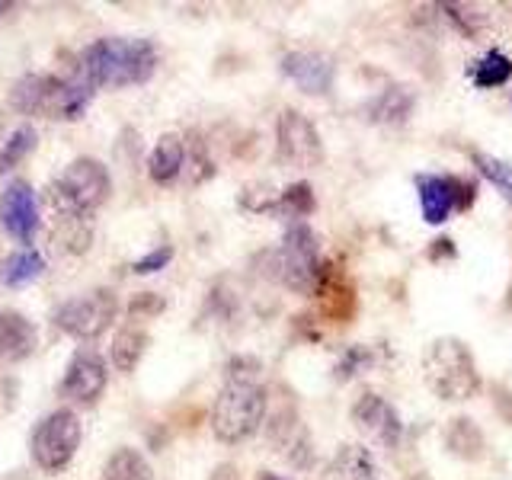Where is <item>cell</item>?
Wrapping results in <instances>:
<instances>
[{
    "instance_id": "cell-20",
    "label": "cell",
    "mask_w": 512,
    "mask_h": 480,
    "mask_svg": "<svg viewBox=\"0 0 512 480\" xmlns=\"http://www.w3.org/2000/svg\"><path fill=\"white\" fill-rule=\"evenodd\" d=\"M445 448L455 458L477 461V458H484L487 442H484V432L477 429V423H471L468 416H455V420L445 426Z\"/></svg>"
},
{
    "instance_id": "cell-13",
    "label": "cell",
    "mask_w": 512,
    "mask_h": 480,
    "mask_svg": "<svg viewBox=\"0 0 512 480\" xmlns=\"http://www.w3.org/2000/svg\"><path fill=\"white\" fill-rule=\"evenodd\" d=\"M282 74L292 80L298 90L311 93V96H324V93L333 90L336 68H333L330 55L301 48V52H288L282 58Z\"/></svg>"
},
{
    "instance_id": "cell-36",
    "label": "cell",
    "mask_w": 512,
    "mask_h": 480,
    "mask_svg": "<svg viewBox=\"0 0 512 480\" xmlns=\"http://www.w3.org/2000/svg\"><path fill=\"white\" fill-rule=\"evenodd\" d=\"M215 480H237V477H234V468H228V464H224V468H218Z\"/></svg>"
},
{
    "instance_id": "cell-2",
    "label": "cell",
    "mask_w": 512,
    "mask_h": 480,
    "mask_svg": "<svg viewBox=\"0 0 512 480\" xmlns=\"http://www.w3.org/2000/svg\"><path fill=\"white\" fill-rule=\"evenodd\" d=\"M157 48L151 39H96L80 55V80L87 87H135L157 71Z\"/></svg>"
},
{
    "instance_id": "cell-37",
    "label": "cell",
    "mask_w": 512,
    "mask_h": 480,
    "mask_svg": "<svg viewBox=\"0 0 512 480\" xmlns=\"http://www.w3.org/2000/svg\"><path fill=\"white\" fill-rule=\"evenodd\" d=\"M256 480H285V477H279V474H272V471H260V474H256Z\"/></svg>"
},
{
    "instance_id": "cell-4",
    "label": "cell",
    "mask_w": 512,
    "mask_h": 480,
    "mask_svg": "<svg viewBox=\"0 0 512 480\" xmlns=\"http://www.w3.org/2000/svg\"><path fill=\"white\" fill-rule=\"evenodd\" d=\"M263 260H266V276L285 285L288 292L317 295L324 263H320L317 234L304 221H295L292 228L285 231L282 244L276 250H269Z\"/></svg>"
},
{
    "instance_id": "cell-16",
    "label": "cell",
    "mask_w": 512,
    "mask_h": 480,
    "mask_svg": "<svg viewBox=\"0 0 512 480\" xmlns=\"http://www.w3.org/2000/svg\"><path fill=\"white\" fill-rule=\"evenodd\" d=\"M36 349V327L20 311H0V362H23Z\"/></svg>"
},
{
    "instance_id": "cell-17",
    "label": "cell",
    "mask_w": 512,
    "mask_h": 480,
    "mask_svg": "<svg viewBox=\"0 0 512 480\" xmlns=\"http://www.w3.org/2000/svg\"><path fill=\"white\" fill-rule=\"evenodd\" d=\"M416 192H420V208H423V221L426 224H445L448 215L455 212V199H452V180L448 176H416Z\"/></svg>"
},
{
    "instance_id": "cell-41",
    "label": "cell",
    "mask_w": 512,
    "mask_h": 480,
    "mask_svg": "<svg viewBox=\"0 0 512 480\" xmlns=\"http://www.w3.org/2000/svg\"><path fill=\"white\" fill-rule=\"evenodd\" d=\"M0 10H7V4H0Z\"/></svg>"
},
{
    "instance_id": "cell-23",
    "label": "cell",
    "mask_w": 512,
    "mask_h": 480,
    "mask_svg": "<svg viewBox=\"0 0 512 480\" xmlns=\"http://www.w3.org/2000/svg\"><path fill=\"white\" fill-rule=\"evenodd\" d=\"M186 144V160H183V173H186V183L189 186H202L205 180H212L215 176V164L212 157H208V144L202 141L199 132H189L183 138Z\"/></svg>"
},
{
    "instance_id": "cell-28",
    "label": "cell",
    "mask_w": 512,
    "mask_h": 480,
    "mask_svg": "<svg viewBox=\"0 0 512 480\" xmlns=\"http://www.w3.org/2000/svg\"><path fill=\"white\" fill-rule=\"evenodd\" d=\"M317 208V199H314V189L308 183H292L279 192V202H276V215H285V218H308Z\"/></svg>"
},
{
    "instance_id": "cell-14",
    "label": "cell",
    "mask_w": 512,
    "mask_h": 480,
    "mask_svg": "<svg viewBox=\"0 0 512 480\" xmlns=\"http://www.w3.org/2000/svg\"><path fill=\"white\" fill-rule=\"evenodd\" d=\"M269 442L272 448L295 464V468H308L314 452H311V439L308 429L301 426V416L292 407H282L279 413H272L269 420Z\"/></svg>"
},
{
    "instance_id": "cell-7",
    "label": "cell",
    "mask_w": 512,
    "mask_h": 480,
    "mask_svg": "<svg viewBox=\"0 0 512 480\" xmlns=\"http://www.w3.org/2000/svg\"><path fill=\"white\" fill-rule=\"evenodd\" d=\"M80 439H84V426H80L74 410H52L42 416L36 432L29 439L32 461L39 464V471L45 474H61L74 461Z\"/></svg>"
},
{
    "instance_id": "cell-38",
    "label": "cell",
    "mask_w": 512,
    "mask_h": 480,
    "mask_svg": "<svg viewBox=\"0 0 512 480\" xmlns=\"http://www.w3.org/2000/svg\"><path fill=\"white\" fill-rule=\"evenodd\" d=\"M407 480H429V477H426V474H410Z\"/></svg>"
},
{
    "instance_id": "cell-26",
    "label": "cell",
    "mask_w": 512,
    "mask_h": 480,
    "mask_svg": "<svg viewBox=\"0 0 512 480\" xmlns=\"http://www.w3.org/2000/svg\"><path fill=\"white\" fill-rule=\"evenodd\" d=\"M336 468H340L346 480H384L375 458L368 455V448L362 445H346L340 458H336Z\"/></svg>"
},
{
    "instance_id": "cell-21",
    "label": "cell",
    "mask_w": 512,
    "mask_h": 480,
    "mask_svg": "<svg viewBox=\"0 0 512 480\" xmlns=\"http://www.w3.org/2000/svg\"><path fill=\"white\" fill-rule=\"evenodd\" d=\"M413 112V93L404 87H388L381 90L372 103H368V119L381 125H404Z\"/></svg>"
},
{
    "instance_id": "cell-10",
    "label": "cell",
    "mask_w": 512,
    "mask_h": 480,
    "mask_svg": "<svg viewBox=\"0 0 512 480\" xmlns=\"http://www.w3.org/2000/svg\"><path fill=\"white\" fill-rule=\"evenodd\" d=\"M352 423L368 442H375L384 452H394L404 439V423H400L397 410L375 391L359 394V400L352 404Z\"/></svg>"
},
{
    "instance_id": "cell-5",
    "label": "cell",
    "mask_w": 512,
    "mask_h": 480,
    "mask_svg": "<svg viewBox=\"0 0 512 480\" xmlns=\"http://www.w3.org/2000/svg\"><path fill=\"white\" fill-rule=\"evenodd\" d=\"M423 378L426 388L439 400H471L480 391V372L471 356L468 343L458 336H439L423 356Z\"/></svg>"
},
{
    "instance_id": "cell-3",
    "label": "cell",
    "mask_w": 512,
    "mask_h": 480,
    "mask_svg": "<svg viewBox=\"0 0 512 480\" xmlns=\"http://www.w3.org/2000/svg\"><path fill=\"white\" fill-rule=\"evenodd\" d=\"M93 100V87L84 80L58 77V74H26L13 84L10 103L23 116L52 119V122H77Z\"/></svg>"
},
{
    "instance_id": "cell-33",
    "label": "cell",
    "mask_w": 512,
    "mask_h": 480,
    "mask_svg": "<svg viewBox=\"0 0 512 480\" xmlns=\"http://www.w3.org/2000/svg\"><path fill=\"white\" fill-rule=\"evenodd\" d=\"M276 202H279V192L269 189V186H247L244 196H240V205L247 212H276Z\"/></svg>"
},
{
    "instance_id": "cell-18",
    "label": "cell",
    "mask_w": 512,
    "mask_h": 480,
    "mask_svg": "<svg viewBox=\"0 0 512 480\" xmlns=\"http://www.w3.org/2000/svg\"><path fill=\"white\" fill-rule=\"evenodd\" d=\"M148 346H151L148 330H144L141 324H135V320H128V324H122L116 330V336H112L109 359L119 372H135L138 362L144 359V352H148Z\"/></svg>"
},
{
    "instance_id": "cell-29",
    "label": "cell",
    "mask_w": 512,
    "mask_h": 480,
    "mask_svg": "<svg viewBox=\"0 0 512 480\" xmlns=\"http://www.w3.org/2000/svg\"><path fill=\"white\" fill-rule=\"evenodd\" d=\"M32 148H36V128L32 125H20L16 132H10L0 144V173L13 170Z\"/></svg>"
},
{
    "instance_id": "cell-39",
    "label": "cell",
    "mask_w": 512,
    "mask_h": 480,
    "mask_svg": "<svg viewBox=\"0 0 512 480\" xmlns=\"http://www.w3.org/2000/svg\"><path fill=\"white\" fill-rule=\"evenodd\" d=\"M0 135H4V128H0ZM0 144H4V138H0Z\"/></svg>"
},
{
    "instance_id": "cell-25",
    "label": "cell",
    "mask_w": 512,
    "mask_h": 480,
    "mask_svg": "<svg viewBox=\"0 0 512 480\" xmlns=\"http://www.w3.org/2000/svg\"><path fill=\"white\" fill-rule=\"evenodd\" d=\"M468 74L480 90H493V87H503L512 77V61L503 52H487L484 58L471 64Z\"/></svg>"
},
{
    "instance_id": "cell-22",
    "label": "cell",
    "mask_w": 512,
    "mask_h": 480,
    "mask_svg": "<svg viewBox=\"0 0 512 480\" xmlns=\"http://www.w3.org/2000/svg\"><path fill=\"white\" fill-rule=\"evenodd\" d=\"M103 480H154V474L138 448H116L103 464Z\"/></svg>"
},
{
    "instance_id": "cell-6",
    "label": "cell",
    "mask_w": 512,
    "mask_h": 480,
    "mask_svg": "<svg viewBox=\"0 0 512 480\" xmlns=\"http://www.w3.org/2000/svg\"><path fill=\"white\" fill-rule=\"evenodd\" d=\"M112 192V180L103 160L96 157H74L58 180L48 186L45 199L55 215H77L90 218Z\"/></svg>"
},
{
    "instance_id": "cell-31",
    "label": "cell",
    "mask_w": 512,
    "mask_h": 480,
    "mask_svg": "<svg viewBox=\"0 0 512 480\" xmlns=\"http://www.w3.org/2000/svg\"><path fill=\"white\" fill-rule=\"evenodd\" d=\"M167 311V298L164 295H157V292H138L132 301H128V320H144V317H157V314H164Z\"/></svg>"
},
{
    "instance_id": "cell-27",
    "label": "cell",
    "mask_w": 512,
    "mask_h": 480,
    "mask_svg": "<svg viewBox=\"0 0 512 480\" xmlns=\"http://www.w3.org/2000/svg\"><path fill=\"white\" fill-rule=\"evenodd\" d=\"M58 228H55V244H61L68 253H84L93 240V224L90 218H77V215H55Z\"/></svg>"
},
{
    "instance_id": "cell-30",
    "label": "cell",
    "mask_w": 512,
    "mask_h": 480,
    "mask_svg": "<svg viewBox=\"0 0 512 480\" xmlns=\"http://www.w3.org/2000/svg\"><path fill=\"white\" fill-rule=\"evenodd\" d=\"M474 164H477L480 176H484L493 189H500L503 199L512 205V164H506V160L493 157V154H484V151L474 154Z\"/></svg>"
},
{
    "instance_id": "cell-34",
    "label": "cell",
    "mask_w": 512,
    "mask_h": 480,
    "mask_svg": "<svg viewBox=\"0 0 512 480\" xmlns=\"http://www.w3.org/2000/svg\"><path fill=\"white\" fill-rule=\"evenodd\" d=\"M170 260H173V247H170V244H160V247H154V250L144 253L141 260H135V263H132V272H135V276H154V272L167 269Z\"/></svg>"
},
{
    "instance_id": "cell-8",
    "label": "cell",
    "mask_w": 512,
    "mask_h": 480,
    "mask_svg": "<svg viewBox=\"0 0 512 480\" xmlns=\"http://www.w3.org/2000/svg\"><path fill=\"white\" fill-rule=\"evenodd\" d=\"M119 314V301L109 288H93V292L64 301L55 311V327L61 333L74 336V340H96L109 330V324Z\"/></svg>"
},
{
    "instance_id": "cell-9",
    "label": "cell",
    "mask_w": 512,
    "mask_h": 480,
    "mask_svg": "<svg viewBox=\"0 0 512 480\" xmlns=\"http://www.w3.org/2000/svg\"><path fill=\"white\" fill-rule=\"evenodd\" d=\"M276 160L282 167L311 170L324 160V141H320L314 122L298 109H282L276 119Z\"/></svg>"
},
{
    "instance_id": "cell-40",
    "label": "cell",
    "mask_w": 512,
    "mask_h": 480,
    "mask_svg": "<svg viewBox=\"0 0 512 480\" xmlns=\"http://www.w3.org/2000/svg\"><path fill=\"white\" fill-rule=\"evenodd\" d=\"M0 480H16V477H0Z\"/></svg>"
},
{
    "instance_id": "cell-24",
    "label": "cell",
    "mask_w": 512,
    "mask_h": 480,
    "mask_svg": "<svg viewBox=\"0 0 512 480\" xmlns=\"http://www.w3.org/2000/svg\"><path fill=\"white\" fill-rule=\"evenodd\" d=\"M42 269H45V260L39 250H16L4 263V285L23 288L29 282H36L42 276Z\"/></svg>"
},
{
    "instance_id": "cell-11",
    "label": "cell",
    "mask_w": 512,
    "mask_h": 480,
    "mask_svg": "<svg viewBox=\"0 0 512 480\" xmlns=\"http://www.w3.org/2000/svg\"><path fill=\"white\" fill-rule=\"evenodd\" d=\"M106 378H109L106 362L96 356L93 349H77L68 362V368H64L61 397H68L71 404L93 407L106 391Z\"/></svg>"
},
{
    "instance_id": "cell-12",
    "label": "cell",
    "mask_w": 512,
    "mask_h": 480,
    "mask_svg": "<svg viewBox=\"0 0 512 480\" xmlns=\"http://www.w3.org/2000/svg\"><path fill=\"white\" fill-rule=\"evenodd\" d=\"M0 224L13 240L32 244V237L39 231V199L26 180H13L0 192Z\"/></svg>"
},
{
    "instance_id": "cell-1",
    "label": "cell",
    "mask_w": 512,
    "mask_h": 480,
    "mask_svg": "<svg viewBox=\"0 0 512 480\" xmlns=\"http://www.w3.org/2000/svg\"><path fill=\"white\" fill-rule=\"evenodd\" d=\"M260 362L240 356L228 365V381L215 397L212 407V432L224 445H237L250 439L266 423L269 397L260 381Z\"/></svg>"
},
{
    "instance_id": "cell-35",
    "label": "cell",
    "mask_w": 512,
    "mask_h": 480,
    "mask_svg": "<svg viewBox=\"0 0 512 480\" xmlns=\"http://www.w3.org/2000/svg\"><path fill=\"white\" fill-rule=\"evenodd\" d=\"M375 362V352L365 349V346H349V352H343L340 365H336V378H352L359 375L365 365Z\"/></svg>"
},
{
    "instance_id": "cell-15",
    "label": "cell",
    "mask_w": 512,
    "mask_h": 480,
    "mask_svg": "<svg viewBox=\"0 0 512 480\" xmlns=\"http://www.w3.org/2000/svg\"><path fill=\"white\" fill-rule=\"evenodd\" d=\"M320 308H324V317H330L333 324H346L356 311V292H352V282L343 276L340 269H333L324 263V272H320Z\"/></svg>"
},
{
    "instance_id": "cell-32",
    "label": "cell",
    "mask_w": 512,
    "mask_h": 480,
    "mask_svg": "<svg viewBox=\"0 0 512 480\" xmlns=\"http://www.w3.org/2000/svg\"><path fill=\"white\" fill-rule=\"evenodd\" d=\"M442 10L464 36H474V32L484 26V16H480V10H474L471 4H442Z\"/></svg>"
},
{
    "instance_id": "cell-19",
    "label": "cell",
    "mask_w": 512,
    "mask_h": 480,
    "mask_svg": "<svg viewBox=\"0 0 512 480\" xmlns=\"http://www.w3.org/2000/svg\"><path fill=\"white\" fill-rule=\"evenodd\" d=\"M183 160H186V144H183V135H164L157 144H154V151L148 157V173H151V180L160 183V186H170L180 180V173H183Z\"/></svg>"
}]
</instances>
